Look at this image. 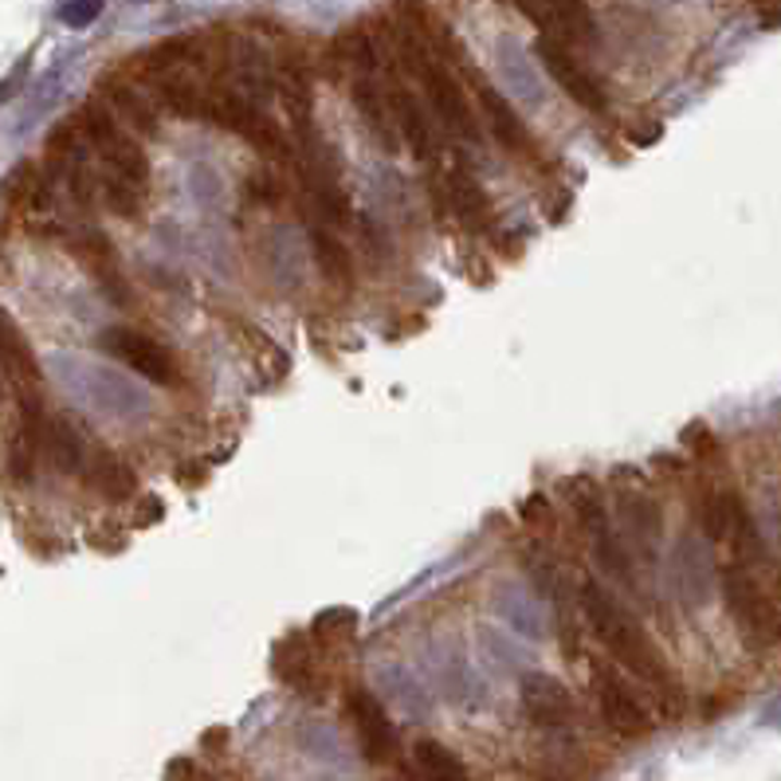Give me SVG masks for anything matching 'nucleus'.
Segmentation results:
<instances>
[{"label":"nucleus","instance_id":"22","mask_svg":"<svg viewBox=\"0 0 781 781\" xmlns=\"http://www.w3.org/2000/svg\"><path fill=\"white\" fill-rule=\"evenodd\" d=\"M103 98H107L110 115L122 122V127L137 130V134H157V107L146 98V91H137L127 79H103L98 83Z\"/></svg>","mask_w":781,"mask_h":781},{"label":"nucleus","instance_id":"7","mask_svg":"<svg viewBox=\"0 0 781 781\" xmlns=\"http://www.w3.org/2000/svg\"><path fill=\"white\" fill-rule=\"evenodd\" d=\"M534 59L542 63V71L554 79L557 87H562V95H566L569 103H577V107L589 110V115H605L609 110L605 83L577 59L574 48H566V44H557V39H550V36H538Z\"/></svg>","mask_w":781,"mask_h":781},{"label":"nucleus","instance_id":"30","mask_svg":"<svg viewBox=\"0 0 781 781\" xmlns=\"http://www.w3.org/2000/svg\"><path fill=\"white\" fill-rule=\"evenodd\" d=\"M353 636H358V613H353V609H326V613L314 616V628H311L314 645H323V648L350 645Z\"/></svg>","mask_w":781,"mask_h":781},{"label":"nucleus","instance_id":"1","mask_svg":"<svg viewBox=\"0 0 781 781\" xmlns=\"http://www.w3.org/2000/svg\"><path fill=\"white\" fill-rule=\"evenodd\" d=\"M581 613H586L597 640L609 648V656H613L621 668H628L645 687H652L656 699H660V711L675 723V719L684 714V687L675 680L672 664H668V656L660 652V645L648 636V628L621 605V597H616L613 589L597 586V581L581 586Z\"/></svg>","mask_w":781,"mask_h":781},{"label":"nucleus","instance_id":"15","mask_svg":"<svg viewBox=\"0 0 781 781\" xmlns=\"http://www.w3.org/2000/svg\"><path fill=\"white\" fill-rule=\"evenodd\" d=\"M389 115H393V127H397V137L412 149V157L432 161V157H436V130H432L424 103H420L405 83H393L389 87Z\"/></svg>","mask_w":781,"mask_h":781},{"label":"nucleus","instance_id":"6","mask_svg":"<svg viewBox=\"0 0 781 781\" xmlns=\"http://www.w3.org/2000/svg\"><path fill=\"white\" fill-rule=\"evenodd\" d=\"M723 601L734 621H738V633H743V640L750 648H766L778 640L781 633L778 609H773L770 597L758 589V581H754V574L743 562H734V566L723 569Z\"/></svg>","mask_w":781,"mask_h":781},{"label":"nucleus","instance_id":"34","mask_svg":"<svg viewBox=\"0 0 781 781\" xmlns=\"http://www.w3.org/2000/svg\"><path fill=\"white\" fill-rule=\"evenodd\" d=\"M228 743H232V731H228V726H208V731L201 734V750L208 754H225Z\"/></svg>","mask_w":781,"mask_h":781},{"label":"nucleus","instance_id":"12","mask_svg":"<svg viewBox=\"0 0 781 781\" xmlns=\"http://www.w3.org/2000/svg\"><path fill=\"white\" fill-rule=\"evenodd\" d=\"M471 95H476L479 110H483L488 130L498 137V146L510 149V154H522V157L534 154V134H530V127L522 122V115L510 107V98L503 95V91L491 87L483 75H471Z\"/></svg>","mask_w":781,"mask_h":781},{"label":"nucleus","instance_id":"29","mask_svg":"<svg viewBox=\"0 0 781 781\" xmlns=\"http://www.w3.org/2000/svg\"><path fill=\"white\" fill-rule=\"evenodd\" d=\"M287 193H291V185H287V177L279 173V169L272 166H260L252 169V173L244 177V196L248 205H260V208H279L287 201Z\"/></svg>","mask_w":781,"mask_h":781},{"label":"nucleus","instance_id":"2","mask_svg":"<svg viewBox=\"0 0 781 781\" xmlns=\"http://www.w3.org/2000/svg\"><path fill=\"white\" fill-rule=\"evenodd\" d=\"M79 134L87 137V146L95 149L98 166V201L122 220H137L149 196V157L134 134H130L107 103H87L75 115Z\"/></svg>","mask_w":781,"mask_h":781},{"label":"nucleus","instance_id":"5","mask_svg":"<svg viewBox=\"0 0 781 781\" xmlns=\"http://www.w3.org/2000/svg\"><path fill=\"white\" fill-rule=\"evenodd\" d=\"M205 122H213V127L228 130V134L236 137H244L248 146L260 149V154L291 157V142H287L284 127H279L260 103L236 95V91H213Z\"/></svg>","mask_w":781,"mask_h":781},{"label":"nucleus","instance_id":"17","mask_svg":"<svg viewBox=\"0 0 781 781\" xmlns=\"http://www.w3.org/2000/svg\"><path fill=\"white\" fill-rule=\"evenodd\" d=\"M79 479H83L95 495L107 498V503H130L137 491V471L130 468L115 448H91L87 468H83Z\"/></svg>","mask_w":781,"mask_h":781},{"label":"nucleus","instance_id":"35","mask_svg":"<svg viewBox=\"0 0 781 781\" xmlns=\"http://www.w3.org/2000/svg\"><path fill=\"white\" fill-rule=\"evenodd\" d=\"M660 134H664L660 122H652V127H628V142H633V146H652Z\"/></svg>","mask_w":781,"mask_h":781},{"label":"nucleus","instance_id":"20","mask_svg":"<svg viewBox=\"0 0 781 781\" xmlns=\"http://www.w3.org/2000/svg\"><path fill=\"white\" fill-rule=\"evenodd\" d=\"M562 495H566L569 510L581 522L589 538H605L613 534V518H609V503H605V488L597 483L593 476H574L562 483Z\"/></svg>","mask_w":781,"mask_h":781},{"label":"nucleus","instance_id":"16","mask_svg":"<svg viewBox=\"0 0 781 781\" xmlns=\"http://www.w3.org/2000/svg\"><path fill=\"white\" fill-rule=\"evenodd\" d=\"M279 95H284V110L291 118L299 146L314 142V71L307 59H287L279 75Z\"/></svg>","mask_w":781,"mask_h":781},{"label":"nucleus","instance_id":"36","mask_svg":"<svg viewBox=\"0 0 781 781\" xmlns=\"http://www.w3.org/2000/svg\"><path fill=\"white\" fill-rule=\"evenodd\" d=\"M758 20H766V24H781V9H758Z\"/></svg>","mask_w":781,"mask_h":781},{"label":"nucleus","instance_id":"9","mask_svg":"<svg viewBox=\"0 0 781 781\" xmlns=\"http://www.w3.org/2000/svg\"><path fill=\"white\" fill-rule=\"evenodd\" d=\"M346 723H350L353 738L362 746V758L370 766H393L400 758V738L393 726L389 711L373 692L365 687H350L346 692Z\"/></svg>","mask_w":781,"mask_h":781},{"label":"nucleus","instance_id":"28","mask_svg":"<svg viewBox=\"0 0 781 781\" xmlns=\"http://www.w3.org/2000/svg\"><path fill=\"white\" fill-rule=\"evenodd\" d=\"M331 59H338V63H346L350 71H358V79H370L373 71H377V44L370 39V32L365 28H346L334 36L331 44Z\"/></svg>","mask_w":781,"mask_h":781},{"label":"nucleus","instance_id":"23","mask_svg":"<svg viewBox=\"0 0 781 781\" xmlns=\"http://www.w3.org/2000/svg\"><path fill=\"white\" fill-rule=\"evenodd\" d=\"M44 456L59 476H83L91 456V444L83 432L75 429L71 417H48V432H44Z\"/></svg>","mask_w":781,"mask_h":781},{"label":"nucleus","instance_id":"18","mask_svg":"<svg viewBox=\"0 0 781 781\" xmlns=\"http://www.w3.org/2000/svg\"><path fill=\"white\" fill-rule=\"evenodd\" d=\"M228 68H232L236 79V95L252 98V103H264L279 91V79H275L272 63L252 39H236L232 51H228Z\"/></svg>","mask_w":781,"mask_h":781},{"label":"nucleus","instance_id":"14","mask_svg":"<svg viewBox=\"0 0 781 781\" xmlns=\"http://www.w3.org/2000/svg\"><path fill=\"white\" fill-rule=\"evenodd\" d=\"M444 189H448V205L452 216L459 220V228H468L471 236H483L495 228V205H491L488 189H483V181L464 161L452 166V173L444 177Z\"/></svg>","mask_w":781,"mask_h":781},{"label":"nucleus","instance_id":"32","mask_svg":"<svg viewBox=\"0 0 781 781\" xmlns=\"http://www.w3.org/2000/svg\"><path fill=\"white\" fill-rule=\"evenodd\" d=\"M684 444L699 452V456H714V452H719V440L711 436L707 424H692V429H684Z\"/></svg>","mask_w":781,"mask_h":781},{"label":"nucleus","instance_id":"10","mask_svg":"<svg viewBox=\"0 0 781 781\" xmlns=\"http://www.w3.org/2000/svg\"><path fill=\"white\" fill-rule=\"evenodd\" d=\"M518 707L527 714V723L542 731H562L577 719L574 692L550 672H527L518 680Z\"/></svg>","mask_w":781,"mask_h":781},{"label":"nucleus","instance_id":"26","mask_svg":"<svg viewBox=\"0 0 781 781\" xmlns=\"http://www.w3.org/2000/svg\"><path fill=\"white\" fill-rule=\"evenodd\" d=\"M412 770L420 781H471L468 766L456 750H448L436 738H417L412 746Z\"/></svg>","mask_w":781,"mask_h":781},{"label":"nucleus","instance_id":"25","mask_svg":"<svg viewBox=\"0 0 781 781\" xmlns=\"http://www.w3.org/2000/svg\"><path fill=\"white\" fill-rule=\"evenodd\" d=\"M157 103L177 118H205L208 115V98L213 91H201L189 75L181 71H169V75H157Z\"/></svg>","mask_w":781,"mask_h":781},{"label":"nucleus","instance_id":"4","mask_svg":"<svg viewBox=\"0 0 781 781\" xmlns=\"http://www.w3.org/2000/svg\"><path fill=\"white\" fill-rule=\"evenodd\" d=\"M589 684H593V699H597V711H601L605 731H613L616 738H625V743H640V738H648V734L656 731L648 699L636 692L633 680L616 672L613 664H593Z\"/></svg>","mask_w":781,"mask_h":781},{"label":"nucleus","instance_id":"31","mask_svg":"<svg viewBox=\"0 0 781 781\" xmlns=\"http://www.w3.org/2000/svg\"><path fill=\"white\" fill-rule=\"evenodd\" d=\"M166 781H216V778L208 770H201L193 758H173L166 766Z\"/></svg>","mask_w":781,"mask_h":781},{"label":"nucleus","instance_id":"11","mask_svg":"<svg viewBox=\"0 0 781 781\" xmlns=\"http://www.w3.org/2000/svg\"><path fill=\"white\" fill-rule=\"evenodd\" d=\"M272 675L295 695H303L311 704H319L326 695L323 675H319V645L307 633H287L279 645L272 648Z\"/></svg>","mask_w":781,"mask_h":781},{"label":"nucleus","instance_id":"19","mask_svg":"<svg viewBox=\"0 0 781 781\" xmlns=\"http://www.w3.org/2000/svg\"><path fill=\"white\" fill-rule=\"evenodd\" d=\"M350 98H353L358 118H362L365 130H370V137L385 149V157L397 154L400 137H397V127H393V115H389V91H377L370 79H353Z\"/></svg>","mask_w":781,"mask_h":781},{"label":"nucleus","instance_id":"33","mask_svg":"<svg viewBox=\"0 0 781 781\" xmlns=\"http://www.w3.org/2000/svg\"><path fill=\"white\" fill-rule=\"evenodd\" d=\"M522 522H530V527L550 522V498L546 495H530L527 503H522Z\"/></svg>","mask_w":781,"mask_h":781},{"label":"nucleus","instance_id":"8","mask_svg":"<svg viewBox=\"0 0 781 781\" xmlns=\"http://www.w3.org/2000/svg\"><path fill=\"white\" fill-rule=\"evenodd\" d=\"M420 87H424V98H429L432 115L440 118V127L448 130L452 137L459 142H479V122L476 110H471V98L464 91V83L456 79V71L444 63V59H429L424 68L417 71Z\"/></svg>","mask_w":781,"mask_h":781},{"label":"nucleus","instance_id":"3","mask_svg":"<svg viewBox=\"0 0 781 781\" xmlns=\"http://www.w3.org/2000/svg\"><path fill=\"white\" fill-rule=\"evenodd\" d=\"M98 350L161 389H185V365L166 343H157L154 334L134 331V326H107L98 334Z\"/></svg>","mask_w":781,"mask_h":781},{"label":"nucleus","instance_id":"13","mask_svg":"<svg viewBox=\"0 0 781 781\" xmlns=\"http://www.w3.org/2000/svg\"><path fill=\"white\" fill-rule=\"evenodd\" d=\"M522 16H530L542 28L546 24V36L557 39V44H574L577 48H597V39H601V28H597V16L593 9L586 4H518Z\"/></svg>","mask_w":781,"mask_h":781},{"label":"nucleus","instance_id":"27","mask_svg":"<svg viewBox=\"0 0 781 781\" xmlns=\"http://www.w3.org/2000/svg\"><path fill=\"white\" fill-rule=\"evenodd\" d=\"M746 518L750 515H746L743 498L734 495V491H711V495L704 498V507H699V527H704V534L711 538V542L731 538Z\"/></svg>","mask_w":781,"mask_h":781},{"label":"nucleus","instance_id":"24","mask_svg":"<svg viewBox=\"0 0 781 781\" xmlns=\"http://www.w3.org/2000/svg\"><path fill=\"white\" fill-rule=\"evenodd\" d=\"M311 252H314V267L323 272V279L338 291H350L353 287V255L343 244V236L331 232V228H314L311 232Z\"/></svg>","mask_w":781,"mask_h":781},{"label":"nucleus","instance_id":"21","mask_svg":"<svg viewBox=\"0 0 781 781\" xmlns=\"http://www.w3.org/2000/svg\"><path fill=\"white\" fill-rule=\"evenodd\" d=\"M0 370L9 373L16 389H39V362L32 353V343L24 338V331L16 326L4 307H0Z\"/></svg>","mask_w":781,"mask_h":781}]
</instances>
